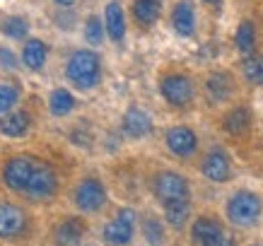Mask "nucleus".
<instances>
[{
  "instance_id": "obj_19",
  "label": "nucleus",
  "mask_w": 263,
  "mask_h": 246,
  "mask_svg": "<svg viewBox=\"0 0 263 246\" xmlns=\"http://www.w3.org/2000/svg\"><path fill=\"white\" fill-rule=\"evenodd\" d=\"M249 123H251V119H249V111L247 109H241V106H237V109H232L227 116H224V130L232 135H241L249 130Z\"/></svg>"
},
{
  "instance_id": "obj_29",
  "label": "nucleus",
  "mask_w": 263,
  "mask_h": 246,
  "mask_svg": "<svg viewBox=\"0 0 263 246\" xmlns=\"http://www.w3.org/2000/svg\"><path fill=\"white\" fill-rule=\"evenodd\" d=\"M0 63L5 65V68H17V58L12 56L10 48H0Z\"/></svg>"
},
{
  "instance_id": "obj_8",
  "label": "nucleus",
  "mask_w": 263,
  "mask_h": 246,
  "mask_svg": "<svg viewBox=\"0 0 263 246\" xmlns=\"http://www.w3.org/2000/svg\"><path fill=\"white\" fill-rule=\"evenodd\" d=\"M133 230H136V213L126 207L104 227V239L109 244H128L133 239Z\"/></svg>"
},
{
  "instance_id": "obj_17",
  "label": "nucleus",
  "mask_w": 263,
  "mask_h": 246,
  "mask_svg": "<svg viewBox=\"0 0 263 246\" xmlns=\"http://www.w3.org/2000/svg\"><path fill=\"white\" fill-rule=\"evenodd\" d=\"M172 22H174V29L183 36L193 34V27H196V17H193V8L189 3H179L174 8V15H172Z\"/></svg>"
},
{
  "instance_id": "obj_20",
  "label": "nucleus",
  "mask_w": 263,
  "mask_h": 246,
  "mask_svg": "<svg viewBox=\"0 0 263 246\" xmlns=\"http://www.w3.org/2000/svg\"><path fill=\"white\" fill-rule=\"evenodd\" d=\"M133 15L140 24H152L160 17V0H136L133 3Z\"/></svg>"
},
{
  "instance_id": "obj_4",
  "label": "nucleus",
  "mask_w": 263,
  "mask_h": 246,
  "mask_svg": "<svg viewBox=\"0 0 263 246\" xmlns=\"http://www.w3.org/2000/svg\"><path fill=\"white\" fill-rule=\"evenodd\" d=\"M191 237L198 246H234V239L213 217H198L191 230Z\"/></svg>"
},
{
  "instance_id": "obj_22",
  "label": "nucleus",
  "mask_w": 263,
  "mask_h": 246,
  "mask_svg": "<svg viewBox=\"0 0 263 246\" xmlns=\"http://www.w3.org/2000/svg\"><path fill=\"white\" fill-rule=\"evenodd\" d=\"M208 92H210V97L217 99V102L227 99V97L232 94L230 78H227V75H215V78H210L208 80Z\"/></svg>"
},
{
  "instance_id": "obj_21",
  "label": "nucleus",
  "mask_w": 263,
  "mask_h": 246,
  "mask_svg": "<svg viewBox=\"0 0 263 246\" xmlns=\"http://www.w3.org/2000/svg\"><path fill=\"white\" fill-rule=\"evenodd\" d=\"M189 215H191V205H189L186 198L167 203V220L172 227H183V222L189 220Z\"/></svg>"
},
{
  "instance_id": "obj_24",
  "label": "nucleus",
  "mask_w": 263,
  "mask_h": 246,
  "mask_svg": "<svg viewBox=\"0 0 263 246\" xmlns=\"http://www.w3.org/2000/svg\"><path fill=\"white\" fill-rule=\"evenodd\" d=\"M244 75L251 85H263V58L261 56H254V58H247L244 63Z\"/></svg>"
},
{
  "instance_id": "obj_26",
  "label": "nucleus",
  "mask_w": 263,
  "mask_h": 246,
  "mask_svg": "<svg viewBox=\"0 0 263 246\" xmlns=\"http://www.w3.org/2000/svg\"><path fill=\"white\" fill-rule=\"evenodd\" d=\"M20 99V89L15 85H0V113L10 111Z\"/></svg>"
},
{
  "instance_id": "obj_28",
  "label": "nucleus",
  "mask_w": 263,
  "mask_h": 246,
  "mask_svg": "<svg viewBox=\"0 0 263 246\" xmlns=\"http://www.w3.org/2000/svg\"><path fill=\"white\" fill-rule=\"evenodd\" d=\"M143 232H145V237H147V241L150 244H162V239H164V232H162V224L157 222V220H145L143 224Z\"/></svg>"
},
{
  "instance_id": "obj_11",
  "label": "nucleus",
  "mask_w": 263,
  "mask_h": 246,
  "mask_svg": "<svg viewBox=\"0 0 263 246\" xmlns=\"http://www.w3.org/2000/svg\"><path fill=\"white\" fill-rule=\"evenodd\" d=\"M203 174L215 183H222L230 179L232 167H230V157L222 150H213L203 162Z\"/></svg>"
},
{
  "instance_id": "obj_31",
  "label": "nucleus",
  "mask_w": 263,
  "mask_h": 246,
  "mask_svg": "<svg viewBox=\"0 0 263 246\" xmlns=\"http://www.w3.org/2000/svg\"><path fill=\"white\" fill-rule=\"evenodd\" d=\"M205 3H213V5H215V3H220V0H205Z\"/></svg>"
},
{
  "instance_id": "obj_16",
  "label": "nucleus",
  "mask_w": 263,
  "mask_h": 246,
  "mask_svg": "<svg viewBox=\"0 0 263 246\" xmlns=\"http://www.w3.org/2000/svg\"><path fill=\"white\" fill-rule=\"evenodd\" d=\"M22 61L29 70H41L44 63H46V44L39 39L27 41V46L22 51Z\"/></svg>"
},
{
  "instance_id": "obj_25",
  "label": "nucleus",
  "mask_w": 263,
  "mask_h": 246,
  "mask_svg": "<svg viewBox=\"0 0 263 246\" xmlns=\"http://www.w3.org/2000/svg\"><path fill=\"white\" fill-rule=\"evenodd\" d=\"M0 29L8 34V36H12V39H22L24 34H27V29H29V24L22 17H8L5 22L0 24Z\"/></svg>"
},
{
  "instance_id": "obj_6",
  "label": "nucleus",
  "mask_w": 263,
  "mask_h": 246,
  "mask_svg": "<svg viewBox=\"0 0 263 246\" xmlns=\"http://www.w3.org/2000/svg\"><path fill=\"white\" fill-rule=\"evenodd\" d=\"M155 193L157 198L164 200V205L172 203V200H181L189 196V183L181 174H174V172H162L155 181Z\"/></svg>"
},
{
  "instance_id": "obj_7",
  "label": "nucleus",
  "mask_w": 263,
  "mask_h": 246,
  "mask_svg": "<svg viewBox=\"0 0 263 246\" xmlns=\"http://www.w3.org/2000/svg\"><path fill=\"white\" fill-rule=\"evenodd\" d=\"M106 203V191L102 181L97 179H85V181L75 188V205L85 210V213H95Z\"/></svg>"
},
{
  "instance_id": "obj_9",
  "label": "nucleus",
  "mask_w": 263,
  "mask_h": 246,
  "mask_svg": "<svg viewBox=\"0 0 263 246\" xmlns=\"http://www.w3.org/2000/svg\"><path fill=\"white\" fill-rule=\"evenodd\" d=\"M162 94H164V99L169 104L183 106V104L191 102L193 87H191V82H189V78H183V75H169V78L162 80Z\"/></svg>"
},
{
  "instance_id": "obj_5",
  "label": "nucleus",
  "mask_w": 263,
  "mask_h": 246,
  "mask_svg": "<svg viewBox=\"0 0 263 246\" xmlns=\"http://www.w3.org/2000/svg\"><path fill=\"white\" fill-rule=\"evenodd\" d=\"M27 230V215L15 203L0 200V239H15Z\"/></svg>"
},
{
  "instance_id": "obj_30",
  "label": "nucleus",
  "mask_w": 263,
  "mask_h": 246,
  "mask_svg": "<svg viewBox=\"0 0 263 246\" xmlns=\"http://www.w3.org/2000/svg\"><path fill=\"white\" fill-rule=\"evenodd\" d=\"M58 5H72V3H75V0H56Z\"/></svg>"
},
{
  "instance_id": "obj_15",
  "label": "nucleus",
  "mask_w": 263,
  "mask_h": 246,
  "mask_svg": "<svg viewBox=\"0 0 263 246\" xmlns=\"http://www.w3.org/2000/svg\"><path fill=\"white\" fill-rule=\"evenodd\" d=\"M29 128V116L24 111H15V113H8L0 119V133L8 135V138H20V135L27 133Z\"/></svg>"
},
{
  "instance_id": "obj_18",
  "label": "nucleus",
  "mask_w": 263,
  "mask_h": 246,
  "mask_svg": "<svg viewBox=\"0 0 263 246\" xmlns=\"http://www.w3.org/2000/svg\"><path fill=\"white\" fill-rule=\"evenodd\" d=\"M48 109L53 116H68L75 109V99L68 89H53L48 97Z\"/></svg>"
},
{
  "instance_id": "obj_3",
  "label": "nucleus",
  "mask_w": 263,
  "mask_h": 246,
  "mask_svg": "<svg viewBox=\"0 0 263 246\" xmlns=\"http://www.w3.org/2000/svg\"><path fill=\"white\" fill-rule=\"evenodd\" d=\"M261 198L251 193V191H239V193H234L227 203V215H230V220L234 224H239V227H249V224H254L258 220V215H261Z\"/></svg>"
},
{
  "instance_id": "obj_1",
  "label": "nucleus",
  "mask_w": 263,
  "mask_h": 246,
  "mask_svg": "<svg viewBox=\"0 0 263 246\" xmlns=\"http://www.w3.org/2000/svg\"><path fill=\"white\" fill-rule=\"evenodd\" d=\"M3 179L8 183V188L15 193H22L29 200H46L56 193L58 179L56 172L48 167L46 162L34 157H12L3 169Z\"/></svg>"
},
{
  "instance_id": "obj_23",
  "label": "nucleus",
  "mask_w": 263,
  "mask_h": 246,
  "mask_svg": "<svg viewBox=\"0 0 263 246\" xmlns=\"http://www.w3.org/2000/svg\"><path fill=\"white\" fill-rule=\"evenodd\" d=\"M256 44V32L251 22H241L239 29H237V46H239L241 53H251Z\"/></svg>"
},
{
  "instance_id": "obj_27",
  "label": "nucleus",
  "mask_w": 263,
  "mask_h": 246,
  "mask_svg": "<svg viewBox=\"0 0 263 246\" xmlns=\"http://www.w3.org/2000/svg\"><path fill=\"white\" fill-rule=\"evenodd\" d=\"M85 36H87L89 44H102L104 39V27L102 22H99V17H89L87 20V27H85Z\"/></svg>"
},
{
  "instance_id": "obj_12",
  "label": "nucleus",
  "mask_w": 263,
  "mask_h": 246,
  "mask_svg": "<svg viewBox=\"0 0 263 246\" xmlns=\"http://www.w3.org/2000/svg\"><path fill=\"white\" fill-rule=\"evenodd\" d=\"M82 234H85V224L78 217H68L56 227L53 239H56V246H78Z\"/></svg>"
},
{
  "instance_id": "obj_2",
  "label": "nucleus",
  "mask_w": 263,
  "mask_h": 246,
  "mask_svg": "<svg viewBox=\"0 0 263 246\" xmlns=\"http://www.w3.org/2000/svg\"><path fill=\"white\" fill-rule=\"evenodd\" d=\"M68 80H70L72 85H78L80 89H92L99 82L102 78V63H99V56H97L95 51H87V48H82V51H75L68 61Z\"/></svg>"
},
{
  "instance_id": "obj_13",
  "label": "nucleus",
  "mask_w": 263,
  "mask_h": 246,
  "mask_svg": "<svg viewBox=\"0 0 263 246\" xmlns=\"http://www.w3.org/2000/svg\"><path fill=\"white\" fill-rule=\"evenodd\" d=\"M123 130H126L130 138H143V135H147L152 130V119L143 109L133 106V109H128L126 116H123Z\"/></svg>"
},
{
  "instance_id": "obj_14",
  "label": "nucleus",
  "mask_w": 263,
  "mask_h": 246,
  "mask_svg": "<svg viewBox=\"0 0 263 246\" xmlns=\"http://www.w3.org/2000/svg\"><path fill=\"white\" fill-rule=\"evenodd\" d=\"M106 32L114 41H121L126 34V20H123V10L116 0L106 5Z\"/></svg>"
},
{
  "instance_id": "obj_10",
  "label": "nucleus",
  "mask_w": 263,
  "mask_h": 246,
  "mask_svg": "<svg viewBox=\"0 0 263 246\" xmlns=\"http://www.w3.org/2000/svg\"><path fill=\"white\" fill-rule=\"evenodd\" d=\"M167 147L174 155H179V157H189L198 147V138H196V133H193L191 128L176 126L167 133Z\"/></svg>"
}]
</instances>
